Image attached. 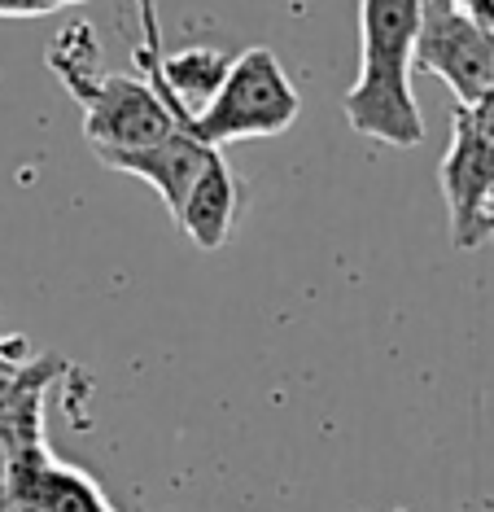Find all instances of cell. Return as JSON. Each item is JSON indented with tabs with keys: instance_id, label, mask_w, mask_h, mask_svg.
<instances>
[{
	"instance_id": "8",
	"label": "cell",
	"mask_w": 494,
	"mask_h": 512,
	"mask_svg": "<svg viewBox=\"0 0 494 512\" xmlns=\"http://www.w3.org/2000/svg\"><path fill=\"white\" fill-rule=\"evenodd\" d=\"M446 5H451L460 18L473 22L477 31H486V36H494V0H446Z\"/></svg>"
},
{
	"instance_id": "12",
	"label": "cell",
	"mask_w": 494,
	"mask_h": 512,
	"mask_svg": "<svg viewBox=\"0 0 494 512\" xmlns=\"http://www.w3.org/2000/svg\"><path fill=\"white\" fill-rule=\"evenodd\" d=\"M97 512H114V504H101V508H97Z\"/></svg>"
},
{
	"instance_id": "13",
	"label": "cell",
	"mask_w": 494,
	"mask_h": 512,
	"mask_svg": "<svg viewBox=\"0 0 494 512\" xmlns=\"http://www.w3.org/2000/svg\"><path fill=\"white\" fill-rule=\"evenodd\" d=\"M0 342H5V337H0Z\"/></svg>"
},
{
	"instance_id": "1",
	"label": "cell",
	"mask_w": 494,
	"mask_h": 512,
	"mask_svg": "<svg viewBox=\"0 0 494 512\" xmlns=\"http://www.w3.org/2000/svg\"><path fill=\"white\" fill-rule=\"evenodd\" d=\"M425 0H359V79L341 110L359 136L390 149L425 141V114L411 97V49Z\"/></svg>"
},
{
	"instance_id": "6",
	"label": "cell",
	"mask_w": 494,
	"mask_h": 512,
	"mask_svg": "<svg viewBox=\"0 0 494 512\" xmlns=\"http://www.w3.org/2000/svg\"><path fill=\"white\" fill-rule=\"evenodd\" d=\"M210 158H215V149H210L206 141H197L193 132H184V127H175L167 141L136 149V154H101V162L110 171H123V176L154 184L171 215H180L188 189L197 184V176L206 171Z\"/></svg>"
},
{
	"instance_id": "4",
	"label": "cell",
	"mask_w": 494,
	"mask_h": 512,
	"mask_svg": "<svg viewBox=\"0 0 494 512\" xmlns=\"http://www.w3.org/2000/svg\"><path fill=\"white\" fill-rule=\"evenodd\" d=\"M442 193L451 211L455 250H477L494 241L490 232V193H494V92L477 106H455L451 149L442 158Z\"/></svg>"
},
{
	"instance_id": "3",
	"label": "cell",
	"mask_w": 494,
	"mask_h": 512,
	"mask_svg": "<svg viewBox=\"0 0 494 512\" xmlns=\"http://www.w3.org/2000/svg\"><path fill=\"white\" fill-rule=\"evenodd\" d=\"M298 114L302 97L280 57L272 49H245L228 62L219 92L184 123V132L219 149L232 141H250V136H280L298 123Z\"/></svg>"
},
{
	"instance_id": "2",
	"label": "cell",
	"mask_w": 494,
	"mask_h": 512,
	"mask_svg": "<svg viewBox=\"0 0 494 512\" xmlns=\"http://www.w3.org/2000/svg\"><path fill=\"white\" fill-rule=\"evenodd\" d=\"M97 36L75 22L49 44V71L62 79L70 97L84 106V136L101 154H136L175 132L171 110L149 88V79L136 75H105L101 71Z\"/></svg>"
},
{
	"instance_id": "9",
	"label": "cell",
	"mask_w": 494,
	"mask_h": 512,
	"mask_svg": "<svg viewBox=\"0 0 494 512\" xmlns=\"http://www.w3.org/2000/svg\"><path fill=\"white\" fill-rule=\"evenodd\" d=\"M27 5L40 9V18H49L57 14V9H70V5H88V0H27Z\"/></svg>"
},
{
	"instance_id": "7",
	"label": "cell",
	"mask_w": 494,
	"mask_h": 512,
	"mask_svg": "<svg viewBox=\"0 0 494 512\" xmlns=\"http://www.w3.org/2000/svg\"><path fill=\"white\" fill-rule=\"evenodd\" d=\"M241 180L232 176V167L223 162V154L215 149V158L206 162V171L197 176V184L188 189L180 215L175 224L197 250H223L237 228V215H241Z\"/></svg>"
},
{
	"instance_id": "5",
	"label": "cell",
	"mask_w": 494,
	"mask_h": 512,
	"mask_svg": "<svg viewBox=\"0 0 494 512\" xmlns=\"http://www.w3.org/2000/svg\"><path fill=\"white\" fill-rule=\"evenodd\" d=\"M411 66L446 79L460 106H477L486 92H494V36L477 31L446 0H425Z\"/></svg>"
},
{
	"instance_id": "10",
	"label": "cell",
	"mask_w": 494,
	"mask_h": 512,
	"mask_svg": "<svg viewBox=\"0 0 494 512\" xmlns=\"http://www.w3.org/2000/svg\"><path fill=\"white\" fill-rule=\"evenodd\" d=\"M5 512H40V508H35L31 499H9V504H5Z\"/></svg>"
},
{
	"instance_id": "11",
	"label": "cell",
	"mask_w": 494,
	"mask_h": 512,
	"mask_svg": "<svg viewBox=\"0 0 494 512\" xmlns=\"http://www.w3.org/2000/svg\"><path fill=\"white\" fill-rule=\"evenodd\" d=\"M490 232H494V193H490Z\"/></svg>"
}]
</instances>
